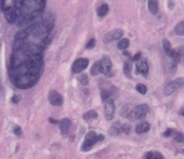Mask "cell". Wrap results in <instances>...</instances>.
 Returning a JSON list of instances; mask_svg holds the SVG:
<instances>
[{"instance_id": "cell-1", "label": "cell", "mask_w": 184, "mask_h": 159, "mask_svg": "<svg viewBox=\"0 0 184 159\" xmlns=\"http://www.w3.org/2000/svg\"><path fill=\"white\" fill-rule=\"evenodd\" d=\"M49 30L46 23H38L16 37L10 75L19 88H29L37 83L42 72V50L48 42Z\"/></svg>"}, {"instance_id": "cell-2", "label": "cell", "mask_w": 184, "mask_h": 159, "mask_svg": "<svg viewBox=\"0 0 184 159\" xmlns=\"http://www.w3.org/2000/svg\"><path fill=\"white\" fill-rule=\"evenodd\" d=\"M2 5L9 23H25L40 13L44 0H2Z\"/></svg>"}, {"instance_id": "cell-3", "label": "cell", "mask_w": 184, "mask_h": 159, "mask_svg": "<svg viewBox=\"0 0 184 159\" xmlns=\"http://www.w3.org/2000/svg\"><path fill=\"white\" fill-rule=\"evenodd\" d=\"M103 139H104L103 135H97V133H94V132H89V133L85 135V139H84V142H83V144H81V150H83V152L90 150L91 148L94 147V144H95L97 142H100V140H103Z\"/></svg>"}, {"instance_id": "cell-4", "label": "cell", "mask_w": 184, "mask_h": 159, "mask_svg": "<svg viewBox=\"0 0 184 159\" xmlns=\"http://www.w3.org/2000/svg\"><path fill=\"white\" fill-rule=\"evenodd\" d=\"M182 86H184V79L183 78H178L175 80H172L170 83H168L164 88V93L165 95H170L173 93H175L177 90H179Z\"/></svg>"}, {"instance_id": "cell-5", "label": "cell", "mask_w": 184, "mask_h": 159, "mask_svg": "<svg viewBox=\"0 0 184 159\" xmlns=\"http://www.w3.org/2000/svg\"><path fill=\"white\" fill-rule=\"evenodd\" d=\"M148 112H149L148 105H145V104H140V105H138V107L133 110V113H132V114H129V117H130V119H132V120L143 119V118L148 114Z\"/></svg>"}, {"instance_id": "cell-6", "label": "cell", "mask_w": 184, "mask_h": 159, "mask_svg": "<svg viewBox=\"0 0 184 159\" xmlns=\"http://www.w3.org/2000/svg\"><path fill=\"white\" fill-rule=\"evenodd\" d=\"M114 113H115V105H114V100L112 98L107 99L104 102V114H105V118L108 120H112L113 117H114Z\"/></svg>"}, {"instance_id": "cell-7", "label": "cell", "mask_w": 184, "mask_h": 159, "mask_svg": "<svg viewBox=\"0 0 184 159\" xmlns=\"http://www.w3.org/2000/svg\"><path fill=\"white\" fill-rule=\"evenodd\" d=\"M99 67H100V73L105 74L107 77L112 75V60L108 56L102 58V60L99 61Z\"/></svg>"}, {"instance_id": "cell-8", "label": "cell", "mask_w": 184, "mask_h": 159, "mask_svg": "<svg viewBox=\"0 0 184 159\" xmlns=\"http://www.w3.org/2000/svg\"><path fill=\"white\" fill-rule=\"evenodd\" d=\"M89 64V60L88 59H84V58H80V59H77L74 61V64L72 67V72L73 73H81L84 69H86Z\"/></svg>"}, {"instance_id": "cell-9", "label": "cell", "mask_w": 184, "mask_h": 159, "mask_svg": "<svg viewBox=\"0 0 184 159\" xmlns=\"http://www.w3.org/2000/svg\"><path fill=\"white\" fill-rule=\"evenodd\" d=\"M123 37V30L121 29H114L104 35V43H112L116 39H121Z\"/></svg>"}, {"instance_id": "cell-10", "label": "cell", "mask_w": 184, "mask_h": 159, "mask_svg": "<svg viewBox=\"0 0 184 159\" xmlns=\"http://www.w3.org/2000/svg\"><path fill=\"white\" fill-rule=\"evenodd\" d=\"M163 49H164V53H165L168 56H170L174 61H179V58H178V55H177V53H175V49L172 48L169 40H167V39L163 40Z\"/></svg>"}, {"instance_id": "cell-11", "label": "cell", "mask_w": 184, "mask_h": 159, "mask_svg": "<svg viewBox=\"0 0 184 159\" xmlns=\"http://www.w3.org/2000/svg\"><path fill=\"white\" fill-rule=\"evenodd\" d=\"M49 102L55 105V107H59L63 104V97L56 91V90H50L49 91Z\"/></svg>"}, {"instance_id": "cell-12", "label": "cell", "mask_w": 184, "mask_h": 159, "mask_svg": "<svg viewBox=\"0 0 184 159\" xmlns=\"http://www.w3.org/2000/svg\"><path fill=\"white\" fill-rule=\"evenodd\" d=\"M137 73L142 74V75H147L149 72V65H148V61L145 59H139L137 63Z\"/></svg>"}, {"instance_id": "cell-13", "label": "cell", "mask_w": 184, "mask_h": 159, "mask_svg": "<svg viewBox=\"0 0 184 159\" xmlns=\"http://www.w3.org/2000/svg\"><path fill=\"white\" fill-rule=\"evenodd\" d=\"M70 125H72L70 119H68V118L61 119V120L59 121V126H60V132H61V134H67V133L69 132V129H70Z\"/></svg>"}, {"instance_id": "cell-14", "label": "cell", "mask_w": 184, "mask_h": 159, "mask_svg": "<svg viewBox=\"0 0 184 159\" xmlns=\"http://www.w3.org/2000/svg\"><path fill=\"white\" fill-rule=\"evenodd\" d=\"M149 129H150V124H149L148 121H142V123H139V124L135 126V132H137L138 134L147 133Z\"/></svg>"}, {"instance_id": "cell-15", "label": "cell", "mask_w": 184, "mask_h": 159, "mask_svg": "<svg viewBox=\"0 0 184 159\" xmlns=\"http://www.w3.org/2000/svg\"><path fill=\"white\" fill-rule=\"evenodd\" d=\"M148 8H149V11L151 14H157L159 10L158 0H148Z\"/></svg>"}, {"instance_id": "cell-16", "label": "cell", "mask_w": 184, "mask_h": 159, "mask_svg": "<svg viewBox=\"0 0 184 159\" xmlns=\"http://www.w3.org/2000/svg\"><path fill=\"white\" fill-rule=\"evenodd\" d=\"M108 13H109V7H108V4H102V5L97 9V14H98V16H100V18L105 16Z\"/></svg>"}, {"instance_id": "cell-17", "label": "cell", "mask_w": 184, "mask_h": 159, "mask_svg": "<svg viewBox=\"0 0 184 159\" xmlns=\"http://www.w3.org/2000/svg\"><path fill=\"white\" fill-rule=\"evenodd\" d=\"M83 118H84V120H93V119H97L98 118V113L95 112V110H89V112H86L84 115H83Z\"/></svg>"}, {"instance_id": "cell-18", "label": "cell", "mask_w": 184, "mask_h": 159, "mask_svg": "<svg viewBox=\"0 0 184 159\" xmlns=\"http://www.w3.org/2000/svg\"><path fill=\"white\" fill-rule=\"evenodd\" d=\"M174 33H175L177 35H182V37H184V20L180 21L179 24H177V26L174 28Z\"/></svg>"}, {"instance_id": "cell-19", "label": "cell", "mask_w": 184, "mask_h": 159, "mask_svg": "<svg viewBox=\"0 0 184 159\" xmlns=\"http://www.w3.org/2000/svg\"><path fill=\"white\" fill-rule=\"evenodd\" d=\"M129 44H130V42H129V39H125V38H121L120 40H119V43H118V48L120 49V50H125L128 46H129Z\"/></svg>"}, {"instance_id": "cell-20", "label": "cell", "mask_w": 184, "mask_h": 159, "mask_svg": "<svg viewBox=\"0 0 184 159\" xmlns=\"http://www.w3.org/2000/svg\"><path fill=\"white\" fill-rule=\"evenodd\" d=\"M173 138H174V140H175V142H178V143H184V134H183V133H180V132L174 133Z\"/></svg>"}, {"instance_id": "cell-21", "label": "cell", "mask_w": 184, "mask_h": 159, "mask_svg": "<svg viewBox=\"0 0 184 159\" xmlns=\"http://www.w3.org/2000/svg\"><path fill=\"white\" fill-rule=\"evenodd\" d=\"M135 89H137L138 93H140V94H143V95L147 94V91H148V89H147V86H145L144 84H137Z\"/></svg>"}, {"instance_id": "cell-22", "label": "cell", "mask_w": 184, "mask_h": 159, "mask_svg": "<svg viewBox=\"0 0 184 159\" xmlns=\"http://www.w3.org/2000/svg\"><path fill=\"white\" fill-rule=\"evenodd\" d=\"M119 128H120V124H115V125H113L112 128H110V134H112V135H116V134H119V133L121 132Z\"/></svg>"}, {"instance_id": "cell-23", "label": "cell", "mask_w": 184, "mask_h": 159, "mask_svg": "<svg viewBox=\"0 0 184 159\" xmlns=\"http://www.w3.org/2000/svg\"><path fill=\"white\" fill-rule=\"evenodd\" d=\"M99 73H100V67H99V61H98L93 65V68H91V75H97Z\"/></svg>"}, {"instance_id": "cell-24", "label": "cell", "mask_w": 184, "mask_h": 159, "mask_svg": "<svg viewBox=\"0 0 184 159\" xmlns=\"http://www.w3.org/2000/svg\"><path fill=\"white\" fill-rule=\"evenodd\" d=\"M130 68H132L130 67V63H125V64H124V73L129 78H130Z\"/></svg>"}, {"instance_id": "cell-25", "label": "cell", "mask_w": 184, "mask_h": 159, "mask_svg": "<svg viewBox=\"0 0 184 159\" xmlns=\"http://www.w3.org/2000/svg\"><path fill=\"white\" fill-rule=\"evenodd\" d=\"M79 82H80L83 85H86V84L89 83V79H88V77H86L85 74H81V75L79 77Z\"/></svg>"}, {"instance_id": "cell-26", "label": "cell", "mask_w": 184, "mask_h": 159, "mask_svg": "<svg viewBox=\"0 0 184 159\" xmlns=\"http://www.w3.org/2000/svg\"><path fill=\"white\" fill-rule=\"evenodd\" d=\"M121 115L123 117H129V107L128 105H124L121 109Z\"/></svg>"}, {"instance_id": "cell-27", "label": "cell", "mask_w": 184, "mask_h": 159, "mask_svg": "<svg viewBox=\"0 0 184 159\" xmlns=\"http://www.w3.org/2000/svg\"><path fill=\"white\" fill-rule=\"evenodd\" d=\"M94 45H95V39H90L88 42V44H86V49H91Z\"/></svg>"}, {"instance_id": "cell-28", "label": "cell", "mask_w": 184, "mask_h": 159, "mask_svg": "<svg viewBox=\"0 0 184 159\" xmlns=\"http://www.w3.org/2000/svg\"><path fill=\"white\" fill-rule=\"evenodd\" d=\"M150 159H164V157L160 153H153V155H151Z\"/></svg>"}, {"instance_id": "cell-29", "label": "cell", "mask_w": 184, "mask_h": 159, "mask_svg": "<svg viewBox=\"0 0 184 159\" xmlns=\"http://www.w3.org/2000/svg\"><path fill=\"white\" fill-rule=\"evenodd\" d=\"M14 133L16 135H21V129L19 128V126H15V128H14Z\"/></svg>"}, {"instance_id": "cell-30", "label": "cell", "mask_w": 184, "mask_h": 159, "mask_svg": "<svg viewBox=\"0 0 184 159\" xmlns=\"http://www.w3.org/2000/svg\"><path fill=\"white\" fill-rule=\"evenodd\" d=\"M172 134H173V129H168L167 132H164V134H163V135H164V137H170Z\"/></svg>"}, {"instance_id": "cell-31", "label": "cell", "mask_w": 184, "mask_h": 159, "mask_svg": "<svg viewBox=\"0 0 184 159\" xmlns=\"http://www.w3.org/2000/svg\"><path fill=\"white\" fill-rule=\"evenodd\" d=\"M151 155H153V152H148V153L145 154L144 159H150V158H151Z\"/></svg>"}, {"instance_id": "cell-32", "label": "cell", "mask_w": 184, "mask_h": 159, "mask_svg": "<svg viewBox=\"0 0 184 159\" xmlns=\"http://www.w3.org/2000/svg\"><path fill=\"white\" fill-rule=\"evenodd\" d=\"M19 99H20V98L18 97V95H15V97H13V99H11V100H13L14 103H18V102H19Z\"/></svg>"}, {"instance_id": "cell-33", "label": "cell", "mask_w": 184, "mask_h": 159, "mask_svg": "<svg viewBox=\"0 0 184 159\" xmlns=\"http://www.w3.org/2000/svg\"><path fill=\"white\" fill-rule=\"evenodd\" d=\"M180 114H182V115L184 117V109H182V110H180Z\"/></svg>"}, {"instance_id": "cell-34", "label": "cell", "mask_w": 184, "mask_h": 159, "mask_svg": "<svg viewBox=\"0 0 184 159\" xmlns=\"http://www.w3.org/2000/svg\"><path fill=\"white\" fill-rule=\"evenodd\" d=\"M183 152H184V150H183Z\"/></svg>"}]
</instances>
